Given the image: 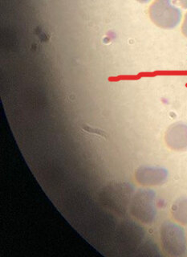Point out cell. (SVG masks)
<instances>
[{"label":"cell","instance_id":"6da1fadb","mask_svg":"<svg viewBox=\"0 0 187 257\" xmlns=\"http://www.w3.org/2000/svg\"><path fill=\"white\" fill-rule=\"evenodd\" d=\"M134 187L126 182H112L103 187L100 200L105 207L118 215H124L130 209Z\"/></svg>","mask_w":187,"mask_h":257},{"label":"cell","instance_id":"7a4b0ae2","mask_svg":"<svg viewBox=\"0 0 187 257\" xmlns=\"http://www.w3.org/2000/svg\"><path fill=\"white\" fill-rule=\"evenodd\" d=\"M161 247L165 254L173 257L186 255L187 238L185 230L180 225L165 221L160 228Z\"/></svg>","mask_w":187,"mask_h":257},{"label":"cell","instance_id":"3957f363","mask_svg":"<svg viewBox=\"0 0 187 257\" xmlns=\"http://www.w3.org/2000/svg\"><path fill=\"white\" fill-rule=\"evenodd\" d=\"M131 214L135 219L145 224H151L157 217L156 193L151 189H140L131 202Z\"/></svg>","mask_w":187,"mask_h":257},{"label":"cell","instance_id":"277c9868","mask_svg":"<svg viewBox=\"0 0 187 257\" xmlns=\"http://www.w3.org/2000/svg\"><path fill=\"white\" fill-rule=\"evenodd\" d=\"M149 14L153 22L163 28H174L181 20V12L171 5L170 0H156Z\"/></svg>","mask_w":187,"mask_h":257},{"label":"cell","instance_id":"5b68a950","mask_svg":"<svg viewBox=\"0 0 187 257\" xmlns=\"http://www.w3.org/2000/svg\"><path fill=\"white\" fill-rule=\"evenodd\" d=\"M168 178V171L163 167H141L135 172V179L144 187H154L163 184Z\"/></svg>","mask_w":187,"mask_h":257},{"label":"cell","instance_id":"8992f818","mask_svg":"<svg viewBox=\"0 0 187 257\" xmlns=\"http://www.w3.org/2000/svg\"><path fill=\"white\" fill-rule=\"evenodd\" d=\"M167 146L173 151L187 150V124L177 122L168 128L165 135Z\"/></svg>","mask_w":187,"mask_h":257},{"label":"cell","instance_id":"52a82bcc","mask_svg":"<svg viewBox=\"0 0 187 257\" xmlns=\"http://www.w3.org/2000/svg\"><path fill=\"white\" fill-rule=\"evenodd\" d=\"M171 215L177 223L187 226V198L175 201L171 207Z\"/></svg>","mask_w":187,"mask_h":257},{"label":"cell","instance_id":"ba28073f","mask_svg":"<svg viewBox=\"0 0 187 257\" xmlns=\"http://www.w3.org/2000/svg\"><path fill=\"white\" fill-rule=\"evenodd\" d=\"M137 1H139V2L141 3H145L147 2V1H149V0H137Z\"/></svg>","mask_w":187,"mask_h":257}]
</instances>
